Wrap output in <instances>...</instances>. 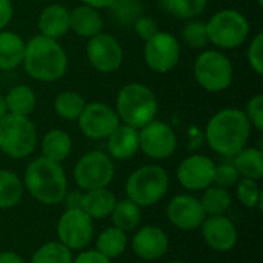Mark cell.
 Segmentation results:
<instances>
[{"label":"cell","mask_w":263,"mask_h":263,"mask_svg":"<svg viewBox=\"0 0 263 263\" xmlns=\"http://www.w3.org/2000/svg\"><path fill=\"white\" fill-rule=\"evenodd\" d=\"M22 182L25 191L45 206L60 205L68 191V179L62 163L43 156L34 159L26 166Z\"/></svg>","instance_id":"2"},{"label":"cell","mask_w":263,"mask_h":263,"mask_svg":"<svg viewBox=\"0 0 263 263\" xmlns=\"http://www.w3.org/2000/svg\"><path fill=\"white\" fill-rule=\"evenodd\" d=\"M163 6L179 18H194L200 15L208 0H162Z\"/></svg>","instance_id":"34"},{"label":"cell","mask_w":263,"mask_h":263,"mask_svg":"<svg viewBox=\"0 0 263 263\" xmlns=\"http://www.w3.org/2000/svg\"><path fill=\"white\" fill-rule=\"evenodd\" d=\"M109 9L120 25H133L136 18L142 15V5L139 0H116Z\"/></svg>","instance_id":"35"},{"label":"cell","mask_w":263,"mask_h":263,"mask_svg":"<svg viewBox=\"0 0 263 263\" xmlns=\"http://www.w3.org/2000/svg\"><path fill=\"white\" fill-rule=\"evenodd\" d=\"M170 248V237L157 225H146L136 231V234L131 239V250L133 253L145 260V262H154L162 259Z\"/></svg>","instance_id":"18"},{"label":"cell","mask_w":263,"mask_h":263,"mask_svg":"<svg viewBox=\"0 0 263 263\" xmlns=\"http://www.w3.org/2000/svg\"><path fill=\"white\" fill-rule=\"evenodd\" d=\"M143 57L149 69L159 74L170 72L180 59L179 40L171 32L157 31L151 39L146 40Z\"/></svg>","instance_id":"12"},{"label":"cell","mask_w":263,"mask_h":263,"mask_svg":"<svg viewBox=\"0 0 263 263\" xmlns=\"http://www.w3.org/2000/svg\"><path fill=\"white\" fill-rule=\"evenodd\" d=\"M200 203L206 216H222L230 211L233 205V196L227 188L213 183L211 186L203 190Z\"/></svg>","instance_id":"30"},{"label":"cell","mask_w":263,"mask_h":263,"mask_svg":"<svg viewBox=\"0 0 263 263\" xmlns=\"http://www.w3.org/2000/svg\"><path fill=\"white\" fill-rule=\"evenodd\" d=\"M57 240L74 251L86 250L94 236V220L80 208L65 210L55 227Z\"/></svg>","instance_id":"10"},{"label":"cell","mask_w":263,"mask_h":263,"mask_svg":"<svg viewBox=\"0 0 263 263\" xmlns=\"http://www.w3.org/2000/svg\"><path fill=\"white\" fill-rule=\"evenodd\" d=\"M25 42L12 31H0V69L11 71L23 62Z\"/></svg>","instance_id":"23"},{"label":"cell","mask_w":263,"mask_h":263,"mask_svg":"<svg viewBox=\"0 0 263 263\" xmlns=\"http://www.w3.org/2000/svg\"><path fill=\"white\" fill-rule=\"evenodd\" d=\"M248 62L251 68L257 72L263 74V32H259L248 46Z\"/></svg>","instance_id":"39"},{"label":"cell","mask_w":263,"mask_h":263,"mask_svg":"<svg viewBox=\"0 0 263 263\" xmlns=\"http://www.w3.org/2000/svg\"><path fill=\"white\" fill-rule=\"evenodd\" d=\"M37 146V129L29 117L6 112L0 119V151L11 159H25Z\"/></svg>","instance_id":"6"},{"label":"cell","mask_w":263,"mask_h":263,"mask_svg":"<svg viewBox=\"0 0 263 263\" xmlns=\"http://www.w3.org/2000/svg\"><path fill=\"white\" fill-rule=\"evenodd\" d=\"M25 194L22 179L11 170L0 168V210H12L20 205Z\"/></svg>","instance_id":"28"},{"label":"cell","mask_w":263,"mask_h":263,"mask_svg":"<svg viewBox=\"0 0 263 263\" xmlns=\"http://www.w3.org/2000/svg\"><path fill=\"white\" fill-rule=\"evenodd\" d=\"M72 251L62 245L59 240L46 242L39 247L29 263H72Z\"/></svg>","instance_id":"31"},{"label":"cell","mask_w":263,"mask_h":263,"mask_svg":"<svg viewBox=\"0 0 263 263\" xmlns=\"http://www.w3.org/2000/svg\"><path fill=\"white\" fill-rule=\"evenodd\" d=\"M116 202V194L108 188L89 190L83 191L80 210H83L92 220H102L111 216Z\"/></svg>","instance_id":"21"},{"label":"cell","mask_w":263,"mask_h":263,"mask_svg":"<svg viewBox=\"0 0 263 263\" xmlns=\"http://www.w3.org/2000/svg\"><path fill=\"white\" fill-rule=\"evenodd\" d=\"M139 149L149 159H170L177 149V137L174 129L160 120H153L139 129Z\"/></svg>","instance_id":"11"},{"label":"cell","mask_w":263,"mask_h":263,"mask_svg":"<svg viewBox=\"0 0 263 263\" xmlns=\"http://www.w3.org/2000/svg\"><path fill=\"white\" fill-rule=\"evenodd\" d=\"M85 99L74 91L60 92L54 100V111L65 120H77L85 108Z\"/></svg>","instance_id":"32"},{"label":"cell","mask_w":263,"mask_h":263,"mask_svg":"<svg viewBox=\"0 0 263 263\" xmlns=\"http://www.w3.org/2000/svg\"><path fill=\"white\" fill-rule=\"evenodd\" d=\"M72 151V140L71 136L63 129H51L42 139V156L62 163L69 157Z\"/></svg>","instance_id":"24"},{"label":"cell","mask_w":263,"mask_h":263,"mask_svg":"<svg viewBox=\"0 0 263 263\" xmlns=\"http://www.w3.org/2000/svg\"><path fill=\"white\" fill-rule=\"evenodd\" d=\"M72 263H112V260L100 254L97 250H82L72 259Z\"/></svg>","instance_id":"41"},{"label":"cell","mask_w":263,"mask_h":263,"mask_svg":"<svg viewBox=\"0 0 263 263\" xmlns=\"http://www.w3.org/2000/svg\"><path fill=\"white\" fill-rule=\"evenodd\" d=\"M86 55L91 66L100 72H114L123 62V49L120 43L106 32H99L89 37L86 45Z\"/></svg>","instance_id":"15"},{"label":"cell","mask_w":263,"mask_h":263,"mask_svg":"<svg viewBox=\"0 0 263 263\" xmlns=\"http://www.w3.org/2000/svg\"><path fill=\"white\" fill-rule=\"evenodd\" d=\"M0 263H26L25 259L17 254L15 251H11V250H5V251H0Z\"/></svg>","instance_id":"44"},{"label":"cell","mask_w":263,"mask_h":263,"mask_svg":"<svg viewBox=\"0 0 263 263\" xmlns=\"http://www.w3.org/2000/svg\"><path fill=\"white\" fill-rule=\"evenodd\" d=\"M250 22L237 9L217 11L208 22V40L220 49H234L250 35Z\"/></svg>","instance_id":"7"},{"label":"cell","mask_w":263,"mask_h":263,"mask_svg":"<svg viewBox=\"0 0 263 263\" xmlns=\"http://www.w3.org/2000/svg\"><path fill=\"white\" fill-rule=\"evenodd\" d=\"M109 219L112 222V227L125 233H131L136 231L142 222V208L128 197H125L116 202Z\"/></svg>","instance_id":"27"},{"label":"cell","mask_w":263,"mask_h":263,"mask_svg":"<svg viewBox=\"0 0 263 263\" xmlns=\"http://www.w3.org/2000/svg\"><path fill=\"white\" fill-rule=\"evenodd\" d=\"M139 153V129L119 125L108 137V156L112 160H128Z\"/></svg>","instance_id":"19"},{"label":"cell","mask_w":263,"mask_h":263,"mask_svg":"<svg viewBox=\"0 0 263 263\" xmlns=\"http://www.w3.org/2000/svg\"><path fill=\"white\" fill-rule=\"evenodd\" d=\"M250 136L251 125L245 112L237 108L220 109L208 120L205 129L208 146L223 157H234L247 146Z\"/></svg>","instance_id":"1"},{"label":"cell","mask_w":263,"mask_h":263,"mask_svg":"<svg viewBox=\"0 0 263 263\" xmlns=\"http://www.w3.org/2000/svg\"><path fill=\"white\" fill-rule=\"evenodd\" d=\"M116 0H82L83 5L86 6H91L94 9H103V8H111V5L114 3Z\"/></svg>","instance_id":"45"},{"label":"cell","mask_w":263,"mask_h":263,"mask_svg":"<svg viewBox=\"0 0 263 263\" xmlns=\"http://www.w3.org/2000/svg\"><path fill=\"white\" fill-rule=\"evenodd\" d=\"M170 190L168 171L160 165H143L134 170L125 183V193L140 208L157 205Z\"/></svg>","instance_id":"5"},{"label":"cell","mask_w":263,"mask_h":263,"mask_svg":"<svg viewBox=\"0 0 263 263\" xmlns=\"http://www.w3.org/2000/svg\"><path fill=\"white\" fill-rule=\"evenodd\" d=\"M14 12V6L11 0H0V31L6 28V25L11 22Z\"/></svg>","instance_id":"43"},{"label":"cell","mask_w":263,"mask_h":263,"mask_svg":"<svg viewBox=\"0 0 263 263\" xmlns=\"http://www.w3.org/2000/svg\"><path fill=\"white\" fill-rule=\"evenodd\" d=\"M35 94L26 85H17L11 88L5 96V105L9 114L29 117L31 112L35 109Z\"/></svg>","instance_id":"29"},{"label":"cell","mask_w":263,"mask_h":263,"mask_svg":"<svg viewBox=\"0 0 263 263\" xmlns=\"http://www.w3.org/2000/svg\"><path fill=\"white\" fill-rule=\"evenodd\" d=\"M82 197H83V191L82 190H72V191H66L62 203L65 205V210H76L80 208L82 205Z\"/></svg>","instance_id":"42"},{"label":"cell","mask_w":263,"mask_h":263,"mask_svg":"<svg viewBox=\"0 0 263 263\" xmlns=\"http://www.w3.org/2000/svg\"><path fill=\"white\" fill-rule=\"evenodd\" d=\"M182 37L185 40V43L194 49H200L205 48L210 40H208V31H206V22L202 20H190L183 31H182Z\"/></svg>","instance_id":"36"},{"label":"cell","mask_w":263,"mask_h":263,"mask_svg":"<svg viewBox=\"0 0 263 263\" xmlns=\"http://www.w3.org/2000/svg\"><path fill=\"white\" fill-rule=\"evenodd\" d=\"M159 103L153 89L143 83L125 85L116 99V112L119 119L136 129L143 128L157 116Z\"/></svg>","instance_id":"4"},{"label":"cell","mask_w":263,"mask_h":263,"mask_svg":"<svg viewBox=\"0 0 263 263\" xmlns=\"http://www.w3.org/2000/svg\"><path fill=\"white\" fill-rule=\"evenodd\" d=\"M116 174L114 160L103 151H89L83 154L72 171L74 182L82 191L108 188Z\"/></svg>","instance_id":"9"},{"label":"cell","mask_w":263,"mask_h":263,"mask_svg":"<svg viewBox=\"0 0 263 263\" xmlns=\"http://www.w3.org/2000/svg\"><path fill=\"white\" fill-rule=\"evenodd\" d=\"M77 120L80 131L92 140L108 139L109 134L120 125V119L116 109L102 102H92L85 105Z\"/></svg>","instance_id":"13"},{"label":"cell","mask_w":263,"mask_h":263,"mask_svg":"<svg viewBox=\"0 0 263 263\" xmlns=\"http://www.w3.org/2000/svg\"><path fill=\"white\" fill-rule=\"evenodd\" d=\"M133 26H134L136 34H137L140 39H143L145 42H146L148 39H151V37L159 31L156 22H154L153 18H149V17H145V15H140L139 18H136V22L133 23Z\"/></svg>","instance_id":"40"},{"label":"cell","mask_w":263,"mask_h":263,"mask_svg":"<svg viewBox=\"0 0 263 263\" xmlns=\"http://www.w3.org/2000/svg\"><path fill=\"white\" fill-rule=\"evenodd\" d=\"M231 60L217 49H208L199 54L194 62V77L208 92L225 91L233 82Z\"/></svg>","instance_id":"8"},{"label":"cell","mask_w":263,"mask_h":263,"mask_svg":"<svg viewBox=\"0 0 263 263\" xmlns=\"http://www.w3.org/2000/svg\"><path fill=\"white\" fill-rule=\"evenodd\" d=\"M250 125L256 128L259 133L263 131V96L257 94L250 99L247 103V111H243Z\"/></svg>","instance_id":"38"},{"label":"cell","mask_w":263,"mask_h":263,"mask_svg":"<svg viewBox=\"0 0 263 263\" xmlns=\"http://www.w3.org/2000/svg\"><path fill=\"white\" fill-rule=\"evenodd\" d=\"M103 20L99 9L82 5L69 11V29L80 37H94L102 32Z\"/></svg>","instance_id":"22"},{"label":"cell","mask_w":263,"mask_h":263,"mask_svg":"<svg viewBox=\"0 0 263 263\" xmlns=\"http://www.w3.org/2000/svg\"><path fill=\"white\" fill-rule=\"evenodd\" d=\"M240 179L239 171L236 170V166L233 165V162L228 163H220L216 165V171H214V185L222 186V188H233Z\"/></svg>","instance_id":"37"},{"label":"cell","mask_w":263,"mask_h":263,"mask_svg":"<svg viewBox=\"0 0 263 263\" xmlns=\"http://www.w3.org/2000/svg\"><path fill=\"white\" fill-rule=\"evenodd\" d=\"M199 230H202V237L206 247L216 253H230L237 245V227L225 214L206 216Z\"/></svg>","instance_id":"17"},{"label":"cell","mask_w":263,"mask_h":263,"mask_svg":"<svg viewBox=\"0 0 263 263\" xmlns=\"http://www.w3.org/2000/svg\"><path fill=\"white\" fill-rule=\"evenodd\" d=\"M37 26L42 35L57 40L69 31V11L63 5H48L42 9Z\"/></svg>","instance_id":"20"},{"label":"cell","mask_w":263,"mask_h":263,"mask_svg":"<svg viewBox=\"0 0 263 263\" xmlns=\"http://www.w3.org/2000/svg\"><path fill=\"white\" fill-rule=\"evenodd\" d=\"M128 245H129L128 233L116 227H108L97 236L94 250H97L100 254H103L109 260H114L123 256Z\"/></svg>","instance_id":"25"},{"label":"cell","mask_w":263,"mask_h":263,"mask_svg":"<svg viewBox=\"0 0 263 263\" xmlns=\"http://www.w3.org/2000/svg\"><path fill=\"white\" fill-rule=\"evenodd\" d=\"M8 111H6V105H5V97L0 94V119L6 114Z\"/></svg>","instance_id":"46"},{"label":"cell","mask_w":263,"mask_h":263,"mask_svg":"<svg viewBox=\"0 0 263 263\" xmlns=\"http://www.w3.org/2000/svg\"><path fill=\"white\" fill-rule=\"evenodd\" d=\"M237 200L248 210H262L263 194L259 182L253 179L240 177L239 182L234 185Z\"/></svg>","instance_id":"33"},{"label":"cell","mask_w":263,"mask_h":263,"mask_svg":"<svg viewBox=\"0 0 263 263\" xmlns=\"http://www.w3.org/2000/svg\"><path fill=\"white\" fill-rule=\"evenodd\" d=\"M205 217L200 199L193 194H177L166 205L168 222L180 231L199 230Z\"/></svg>","instance_id":"16"},{"label":"cell","mask_w":263,"mask_h":263,"mask_svg":"<svg viewBox=\"0 0 263 263\" xmlns=\"http://www.w3.org/2000/svg\"><path fill=\"white\" fill-rule=\"evenodd\" d=\"M168 263H188V262H185V260H171V262H168Z\"/></svg>","instance_id":"47"},{"label":"cell","mask_w":263,"mask_h":263,"mask_svg":"<svg viewBox=\"0 0 263 263\" xmlns=\"http://www.w3.org/2000/svg\"><path fill=\"white\" fill-rule=\"evenodd\" d=\"M25 71L39 82H55L68 69V55L62 45L46 35H34L25 43Z\"/></svg>","instance_id":"3"},{"label":"cell","mask_w":263,"mask_h":263,"mask_svg":"<svg viewBox=\"0 0 263 263\" xmlns=\"http://www.w3.org/2000/svg\"><path fill=\"white\" fill-rule=\"evenodd\" d=\"M257 3H259V6H262V5H263V0H257Z\"/></svg>","instance_id":"48"},{"label":"cell","mask_w":263,"mask_h":263,"mask_svg":"<svg viewBox=\"0 0 263 263\" xmlns=\"http://www.w3.org/2000/svg\"><path fill=\"white\" fill-rule=\"evenodd\" d=\"M216 163L203 154L185 157L177 166V180L188 191H203L214 183Z\"/></svg>","instance_id":"14"},{"label":"cell","mask_w":263,"mask_h":263,"mask_svg":"<svg viewBox=\"0 0 263 263\" xmlns=\"http://www.w3.org/2000/svg\"><path fill=\"white\" fill-rule=\"evenodd\" d=\"M233 165L239 171L240 177L260 180L263 177V153L260 148L245 146L234 157Z\"/></svg>","instance_id":"26"}]
</instances>
